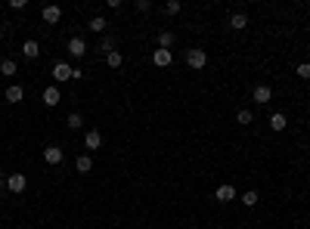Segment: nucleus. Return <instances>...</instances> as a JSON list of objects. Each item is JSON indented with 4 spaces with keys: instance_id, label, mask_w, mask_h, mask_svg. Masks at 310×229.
I'll list each match as a JSON object with an SVG mask.
<instances>
[{
    "instance_id": "1",
    "label": "nucleus",
    "mask_w": 310,
    "mask_h": 229,
    "mask_svg": "<svg viewBox=\"0 0 310 229\" xmlns=\"http://www.w3.org/2000/svg\"><path fill=\"white\" fill-rule=\"evenodd\" d=\"M186 65H189V69H205V65H208V53H205V50L202 47H192L189 50V53H186Z\"/></svg>"
},
{
    "instance_id": "2",
    "label": "nucleus",
    "mask_w": 310,
    "mask_h": 229,
    "mask_svg": "<svg viewBox=\"0 0 310 229\" xmlns=\"http://www.w3.org/2000/svg\"><path fill=\"white\" fill-rule=\"evenodd\" d=\"M25 186H28V176H25V174H10V176H6V189H10L13 195H22Z\"/></svg>"
},
{
    "instance_id": "3",
    "label": "nucleus",
    "mask_w": 310,
    "mask_h": 229,
    "mask_svg": "<svg viewBox=\"0 0 310 229\" xmlns=\"http://www.w3.org/2000/svg\"><path fill=\"white\" fill-rule=\"evenodd\" d=\"M214 198H217V201H223V205H227V201H236V198H239V192H236V186H233V183H223V186H217Z\"/></svg>"
},
{
    "instance_id": "4",
    "label": "nucleus",
    "mask_w": 310,
    "mask_h": 229,
    "mask_svg": "<svg viewBox=\"0 0 310 229\" xmlns=\"http://www.w3.org/2000/svg\"><path fill=\"white\" fill-rule=\"evenodd\" d=\"M53 78H56V84H65V81L74 78V69H72L69 62H56L53 65Z\"/></svg>"
},
{
    "instance_id": "5",
    "label": "nucleus",
    "mask_w": 310,
    "mask_h": 229,
    "mask_svg": "<svg viewBox=\"0 0 310 229\" xmlns=\"http://www.w3.org/2000/svg\"><path fill=\"white\" fill-rule=\"evenodd\" d=\"M65 53L74 56V59H81L84 53H87V44H84V37H72L69 44H65Z\"/></svg>"
},
{
    "instance_id": "6",
    "label": "nucleus",
    "mask_w": 310,
    "mask_h": 229,
    "mask_svg": "<svg viewBox=\"0 0 310 229\" xmlns=\"http://www.w3.org/2000/svg\"><path fill=\"white\" fill-rule=\"evenodd\" d=\"M62 158H65V152L59 146H47L44 149V161H47V164H62Z\"/></svg>"
},
{
    "instance_id": "7",
    "label": "nucleus",
    "mask_w": 310,
    "mask_h": 229,
    "mask_svg": "<svg viewBox=\"0 0 310 229\" xmlns=\"http://www.w3.org/2000/svg\"><path fill=\"white\" fill-rule=\"evenodd\" d=\"M99 146H103V133H99V130H87V133H84V149L93 152Z\"/></svg>"
},
{
    "instance_id": "8",
    "label": "nucleus",
    "mask_w": 310,
    "mask_h": 229,
    "mask_svg": "<svg viewBox=\"0 0 310 229\" xmlns=\"http://www.w3.org/2000/svg\"><path fill=\"white\" fill-rule=\"evenodd\" d=\"M270 99H273V90L267 87V84H257V87H255V103L257 106H267Z\"/></svg>"
},
{
    "instance_id": "9",
    "label": "nucleus",
    "mask_w": 310,
    "mask_h": 229,
    "mask_svg": "<svg viewBox=\"0 0 310 229\" xmlns=\"http://www.w3.org/2000/svg\"><path fill=\"white\" fill-rule=\"evenodd\" d=\"M152 62L158 65V69H167V65L174 62V56H171V50H155L152 53Z\"/></svg>"
},
{
    "instance_id": "10",
    "label": "nucleus",
    "mask_w": 310,
    "mask_h": 229,
    "mask_svg": "<svg viewBox=\"0 0 310 229\" xmlns=\"http://www.w3.org/2000/svg\"><path fill=\"white\" fill-rule=\"evenodd\" d=\"M62 103V93H59V87H47L44 90V106H50V108H53V106H59Z\"/></svg>"
},
{
    "instance_id": "11",
    "label": "nucleus",
    "mask_w": 310,
    "mask_h": 229,
    "mask_svg": "<svg viewBox=\"0 0 310 229\" xmlns=\"http://www.w3.org/2000/svg\"><path fill=\"white\" fill-rule=\"evenodd\" d=\"M40 16H44V22H47V25H56V22L62 19V10L50 3V6H44V13H40Z\"/></svg>"
},
{
    "instance_id": "12",
    "label": "nucleus",
    "mask_w": 310,
    "mask_h": 229,
    "mask_svg": "<svg viewBox=\"0 0 310 229\" xmlns=\"http://www.w3.org/2000/svg\"><path fill=\"white\" fill-rule=\"evenodd\" d=\"M286 127H289V118L282 115V112H273V115H270V130L279 133V130H286Z\"/></svg>"
},
{
    "instance_id": "13",
    "label": "nucleus",
    "mask_w": 310,
    "mask_h": 229,
    "mask_svg": "<svg viewBox=\"0 0 310 229\" xmlns=\"http://www.w3.org/2000/svg\"><path fill=\"white\" fill-rule=\"evenodd\" d=\"M22 56L25 59H37L40 56V44H37V40H25V44H22Z\"/></svg>"
},
{
    "instance_id": "14",
    "label": "nucleus",
    "mask_w": 310,
    "mask_h": 229,
    "mask_svg": "<svg viewBox=\"0 0 310 229\" xmlns=\"http://www.w3.org/2000/svg\"><path fill=\"white\" fill-rule=\"evenodd\" d=\"M22 99H25V90L19 87V84H13V87H6V103H22Z\"/></svg>"
},
{
    "instance_id": "15",
    "label": "nucleus",
    "mask_w": 310,
    "mask_h": 229,
    "mask_svg": "<svg viewBox=\"0 0 310 229\" xmlns=\"http://www.w3.org/2000/svg\"><path fill=\"white\" fill-rule=\"evenodd\" d=\"M230 28H233V31L248 28V16H245V13H233V16H230Z\"/></svg>"
},
{
    "instance_id": "16",
    "label": "nucleus",
    "mask_w": 310,
    "mask_h": 229,
    "mask_svg": "<svg viewBox=\"0 0 310 229\" xmlns=\"http://www.w3.org/2000/svg\"><path fill=\"white\" fill-rule=\"evenodd\" d=\"M74 167H78V174H90V171H93V158H90V155H78Z\"/></svg>"
},
{
    "instance_id": "17",
    "label": "nucleus",
    "mask_w": 310,
    "mask_h": 229,
    "mask_svg": "<svg viewBox=\"0 0 310 229\" xmlns=\"http://www.w3.org/2000/svg\"><path fill=\"white\" fill-rule=\"evenodd\" d=\"M106 25H109V22L103 19V16H93V19L87 22V28H90V31H96V35H103V31H106Z\"/></svg>"
},
{
    "instance_id": "18",
    "label": "nucleus",
    "mask_w": 310,
    "mask_h": 229,
    "mask_svg": "<svg viewBox=\"0 0 310 229\" xmlns=\"http://www.w3.org/2000/svg\"><path fill=\"white\" fill-rule=\"evenodd\" d=\"M174 47V31H162L158 35V50H171Z\"/></svg>"
},
{
    "instance_id": "19",
    "label": "nucleus",
    "mask_w": 310,
    "mask_h": 229,
    "mask_svg": "<svg viewBox=\"0 0 310 229\" xmlns=\"http://www.w3.org/2000/svg\"><path fill=\"white\" fill-rule=\"evenodd\" d=\"M121 62H124V59H121V53H118V50L106 53V65H109V69H121Z\"/></svg>"
},
{
    "instance_id": "20",
    "label": "nucleus",
    "mask_w": 310,
    "mask_h": 229,
    "mask_svg": "<svg viewBox=\"0 0 310 229\" xmlns=\"http://www.w3.org/2000/svg\"><path fill=\"white\" fill-rule=\"evenodd\" d=\"M0 71H3L6 78H13V74L19 71V65H16V59H3V62H0Z\"/></svg>"
},
{
    "instance_id": "21",
    "label": "nucleus",
    "mask_w": 310,
    "mask_h": 229,
    "mask_svg": "<svg viewBox=\"0 0 310 229\" xmlns=\"http://www.w3.org/2000/svg\"><path fill=\"white\" fill-rule=\"evenodd\" d=\"M239 201H242L245 208H255V205H257V192H255V189H251V192H242Z\"/></svg>"
},
{
    "instance_id": "22",
    "label": "nucleus",
    "mask_w": 310,
    "mask_h": 229,
    "mask_svg": "<svg viewBox=\"0 0 310 229\" xmlns=\"http://www.w3.org/2000/svg\"><path fill=\"white\" fill-rule=\"evenodd\" d=\"M65 124H69V127H72V130H81V124H84V118H81L78 112H72L69 118H65Z\"/></svg>"
},
{
    "instance_id": "23",
    "label": "nucleus",
    "mask_w": 310,
    "mask_h": 229,
    "mask_svg": "<svg viewBox=\"0 0 310 229\" xmlns=\"http://www.w3.org/2000/svg\"><path fill=\"white\" fill-rule=\"evenodd\" d=\"M164 13H167V16H177V13H180V0H167V3H164Z\"/></svg>"
},
{
    "instance_id": "24",
    "label": "nucleus",
    "mask_w": 310,
    "mask_h": 229,
    "mask_svg": "<svg viewBox=\"0 0 310 229\" xmlns=\"http://www.w3.org/2000/svg\"><path fill=\"white\" fill-rule=\"evenodd\" d=\"M236 121H239V124H251V121H255V115H251L248 108H242V112L236 115Z\"/></svg>"
},
{
    "instance_id": "25",
    "label": "nucleus",
    "mask_w": 310,
    "mask_h": 229,
    "mask_svg": "<svg viewBox=\"0 0 310 229\" xmlns=\"http://www.w3.org/2000/svg\"><path fill=\"white\" fill-rule=\"evenodd\" d=\"M298 78L301 81H310V62H301L298 65Z\"/></svg>"
},
{
    "instance_id": "26",
    "label": "nucleus",
    "mask_w": 310,
    "mask_h": 229,
    "mask_svg": "<svg viewBox=\"0 0 310 229\" xmlns=\"http://www.w3.org/2000/svg\"><path fill=\"white\" fill-rule=\"evenodd\" d=\"M99 50H103V53H112V50H115V40H112V37H103V47H99Z\"/></svg>"
},
{
    "instance_id": "27",
    "label": "nucleus",
    "mask_w": 310,
    "mask_h": 229,
    "mask_svg": "<svg viewBox=\"0 0 310 229\" xmlns=\"http://www.w3.org/2000/svg\"><path fill=\"white\" fill-rule=\"evenodd\" d=\"M137 10L140 13H149V10H152V3H149V0H137Z\"/></svg>"
},
{
    "instance_id": "28",
    "label": "nucleus",
    "mask_w": 310,
    "mask_h": 229,
    "mask_svg": "<svg viewBox=\"0 0 310 229\" xmlns=\"http://www.w3.org/2000/svg\"><path fill=\"white\" fill-rule=\"evenodd\" d=\"M6 176H10V174H3V171H0V189H6Z\"/></svg>"
},
{
    "instance_id": "29",
    "label": "nucleus",
    "mask_w": 310,
    "mask_h": 229,
    "mask_svg": "<svg viewBox=\"0 0 310 229\" xmlns=\"http://www.w3.org/2000/svg\"><path fill=\"white\" fill-rule=\"evenodd\" d=\"M0 40H3V28H0Z\"/></svg>"
}]
</instances>
